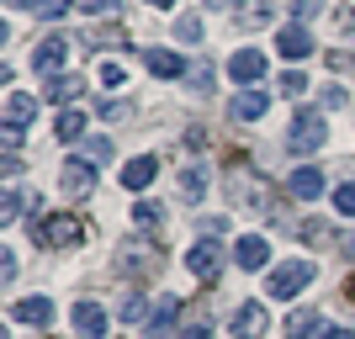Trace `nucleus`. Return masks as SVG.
<instances>
[{
    "label": "nucleus",
    "instance_id": "nucleus-4",
    "mask_svg": "<svg viewBox=\"0 0 355 339\" xmlns=\"http://www.w3.org/2000/svg\"><path fill=\"white\" fill-rule=\"evenodd\" d=\"M64 59H69V37H64V32L37 37V48H32V69H37V74H48V80L69 74V69H64Z\"/></svg>",
    "mask_w": 355,
    "mask_h": 339
},
{
    "label": "nucleus",
    "instance_id": "nucleus-20",
    "mask_svg": "<svg viewBox=\"0 0 355 339\" xmlns=\"http://www.w3.org/2000/svg\"><path fill=\"white\" fill-rule=\"evenodd\" d=\"M266 106H270V96H266V90H239V96H234V117L239 122H260V117H266Z\"/></svg>",
    "mask_w": 355,
    "mask_h": 339
},
{
    "label": "nucleus",
    "instance_id": "nucleus-27",
    "mask_svg": "<svg viewBox=\"0 0 355 339\" xmlns=\"http://www.w3.org/2000/svg\"><path fill=\"white\" fill-rule=\"evenodd\" d=\"M159 218H164L159 202H138L133 207V223H138V228H159Z\"/></svg>",
    "mask_w": 355,
    "mask_h": 339
},
{
    "label": "nucleus",
    "instance_id": "nucleus-22",
    "mask_svg": "<svg viewBox=\"0 0 355 339\" xmlns=\"http://www.w3.org/2000/svg\"><path fill=\"white\" fill-rule=\"evenodd\" d=\"M53 133H59V144H80V138H85V117H80L74 106H64L59 122H53Z\"/></svg>",
    "mask_w": 355,
    "mask_h": 339
},
{
    "label": "nucleus",
    "instance_id": "nucleus-9",
    "mask_svg": "<svg viewBox=\"0 0 355 339\" xmlns=\"http://www.w3.org/2000/svg\"><path fill=\"white\" fill-rule=\"evenodd\" d=\"M276 53H282V59H308V53H313V32L308 27H302V21H286V27L282 32H276Z\"/></svg>",
    "mask_w": 355,
    "mask_h": 339
},
{
    "label": "nucleus",
    "instance_id": "nucleus-28",
    "mask_svg": "<svg viewBox=\"0 0 355 339\" xmlns=\"http://www.w3.org/2000/svg\"><path fill=\"white\" fill-rule=\"evenodd\" d=\"M101 85L106 90H122V85H128V69H122L117 59H101Z\"/></svg>",
    "mask_w": 355,
    "mask_h": 339
},
{
    "label": "nucleus",
    "instance_id": "nucleus-14",
    "mask_svg": "<svg viewBox=\"0 0 355 339\" xmlns=\"http://www.w3.org/2000/svg\"><path fill=\"white\" fill-rule=\"evenodd\" d=\"M180 324V297H159L154 313H148V339H170Z\"/></svg>",
    "mask_w": 355,
    "mask_h": 339
},
{
    "label": "nucleus",
    "instance_id": "nucleus-42",
    "mask_svg": "<svg viewBox=\"0 0 355 339\" xmlns=\"http://www.w3.org/2000/svg\"><path fill=\"white\" fill-rule=\"evenodd\" d=\"M350 302H355V281H350Z\"/></svg>",
    "mask_w": 355,
    "mask_h": 339
},
{
    "label": "nucleus",
    "instance_id": "nucleus-39",
    "mask_svg": "<svg viewBox=\"0 0 355 339\" xmlns=\"http://www.w3.org/2000/svg\"><path fill=\"white\" fill-rule=\"evenodd\" d=\"M0 276H6V286L16 281V250H0Z\"/></svg>",
    "mask_w": 355,
    "mask_h": 339
},
{
    "label": "nucleus",
    "instance_id": "nucleus-40",
    "mask_svg": "<svg viewBox=\"0 0 355 339\" xmlns=\"http://www.w3.org/2000/svg\"><path fill=\"white\" fill-rule=\"evenodd\" d=\"M324 339H355L350 329H324Z\"/></svg>",
    "mask_w": 355,
    "mask_h": 339
},
{
    "label": "nucleus",
    "instance_id": "nucleus-3",
    "mask_svg": "<svg viewBox=\"0 0 355 339\" xmlns=\"http://www.w3.org/2000/svg\"><path fill=\"white\" fill-rule=\"evenodd\" d=\"M324 138H329V128H324L318 112H297V117H292V133H286V148H292V154H318Z\"/></svg>",
    "mask_w": 355,
    "mask_h": 339
},
{
    "label": "nucleus",
    "instance_id": "nucleus-16",
    "mask_svg": "<svg viewBox=\"0 0 355 339\" xmlns=\"http://www.w3.org/2000/svg\"><path fill=\"white\" fill-rule=\"evenodd\" d=\"M234 260H239V270H266V260H270V244L260 234H244L234 244Z\"/></svg>",
    "mask_w": 355,
    "mask_h": 339
},
{
    "label": "nucleus",
    "instance_id": "nucleus-7",
    "mask_svg": "<svg viewBox=\"0 0 355 339\" xmlns=\"http://www.w3.org/2000/svg\"><path fill=\"white\" fill-rule=\"evenodd\" d=\"M37 238H43L48 250H74V244H80V223H74L69 212H48V218L37 223Z\"/></svg>",
    "mask_w": 355,
    "mask_h": 339
},
{
    "label": "nucleus",
    "instance_id": "nucleus-8",
    "mask_svg": "<svg viewBox=\"0 0 355 339\" xmlns=\"http://www.w3.org/2000/svg\"><path fill=\"white\" fill-rule=\"evenodd\" d=\"M59 191L69 196V202L90 196V191H96V164H90V159H64V170H59Z\"/></svg>",
    "mask_w": 355,
    "mask_h": 339
},
{
    "label": "nucleus",
    "instance_id": "nucleus-18",
    "mask_svg": "<svg viewBox=\"0 0 355 339\" xmlns=\"http://www.w3.org/2000/svg\"><path fill=\"white\" fill-rule=\"evenodd\" d=\"M32 117H37V101H32V96H21V90H11V96H6V128L27 133Z\"/></svg>",
    "mask_w": 355,
    "mask_h": 339
},
{
    "label": "nucleus",
    "instance_id": "nucleus-43",
    "mask_svg": "<svg viewBox=\"0 0 355 339\" xmlns=\"http://www.w3.org/2000/svg\"><path fill=\"white\" fill-rule=\"evenodd\" d=\"M218 6H223V0H218Z\"/></svg>",
    "mask_w": 355,
    "mask_h": 339
},
{
    "label": "nucleus",
    "instance_id": "nucleus-25",
    "mask_svg": "<svg viewBox=\"0 0 355 339\" xmlns=\"http://www.w3.org/2000/svg\"><path fill=\"white\" fill-rule=\"evenodd\" d=\"M74 96H80V80H74V74H59V80H48V101H59V112L74 101Z\"/></svg>",
    "mask_w": 355,
    "mask_h": 339
},
{
    "label": "nucleus",
    "instance_id": "nucleus-41",
    "mask_svg": "<svg viewBox=\"0 0 355 339\" xmlns=\"http://www.w3.org/2000/svg\"><path fill=\"white\" fill-rule=\"evenodd\" d=\"M148 6H154V11H170V6H175V0H148Z\"/></svg>",
    "mask_w": 355,
    "mask_h": 339
},
{
    "label": "nucleus",
    "instance_id": "nucleus-12",
    "mask_svg": "<svg viewBox=\"0 0 355 339\" xmlns=\"http://www.w3.org/2000/svg\"><path fill=\"white\" fill-rule=\"evenodd\" d=\"M69 318H74V329H80V339H106V308H101V302H90V297H85V302H74Z\"/></svg>",
    "mask_w": 355,
    "mask_h": 339
},
{
    "label": "nucleus",
    "instance_id": "nucleus-2",
    "mask_svg": "<svg viewBox=\"0 0 355 339\" xmlns=\"http://www.w3.org/2000/svg\"><path fill=\"white\" fill-rule=\"evenodd\" d=\"M313 276H318V266H313V260H286V266H276V270L266 276V292L276 297V302H286V297H297Z\"/></svg>",
    "mask_w": 355,
    "mask_h": 339
},
{
    "label": "nucleus",
    "instance_id": "nucleus-38",
    "mask_svg": "<svg viewBox=\"0 0 355 339\" xmlns=\"http://www.w3.org/2000/svg\"><path fill=\"white\" fill-rule=\"evenodd\" d=\"M122 318H144V297H138V292H128V302H122Z\"/></svg>",
    "mask_w": 355,
    "mask_h": 339
},
{
    "label": "nucleus",
    "instance_id": "nucleus-32",
    "mask_svg": "<svg viewBox=\"0 0 355 339\" xmlns=\"http://www.w3.org/2000/svg\"><path fill=\"white\" fill-rule=\"evenodd\" d=\"M175 339H212V329H207V318H186Z\"/></svg>",
    "mask_w": 355,
    "mask_h": 339
},
{
    "label": "nucleus",
    "instance_id": "nucleus-21",
    "mask_svg": "<svg viewBox=\"0 0 355 339\" xmlns=\"http://www.w3.org/2000/svg\"><path fill=\"white\" fill-rule=\"evenodd\" d=\"M292 196H302V202H318V196H324V170H313V164L292 170Z\"/></svg>",
    "mask_w": 355,
    "mask_h": 339
},
{
    "label": "nucleus",
    "instance_id": "nucleus-10",
    "mask_svg": "<svg viewBox=\"0 0 355 339\" xmlns=\"http://www.w3.org/2000/svg\"><path fill=\"white\" fill-rule=\"evenodd\" d=\"M266 329H270L266 302H244V308L234 313V339H266Z\"/></svg>",
    "mask_w": 355,
    "mask_h": 339
},
{
    "label": "nucleus",
    "instance_id": "nucleus-24",
    "mask_svg": "<svg viewBox=\"0 0 355 339\" xmlns=\"http://www.w3.org/2000/svg\"><path fill=\"white\" fill-rule=\"evenodd\" d=\"M180 196H186V202H202V196H207V170H202V164H186V170H180Z\"/></svg>",
    "mask_w": 355,
    "mask_h": 339
},
{
    "label": "nucleus",
    "instance_id": "nucleus-17",
    "mask_svg": "<svg viewBox=\"0 0 355 339\" xmlns=\"http://www.w3.org/2000/svg\"><path fill=\"white\" fill-rule=\"evenodd\" d=\"M144 64H148V74H159V80H180V74H186V59L170 53V48H144Z\"/></svg>",
    "mask_w": 355,
    "mask_h": 339
},
{
    "label": "nucleus",
    "instance_id": "nucleus-29",
    "mask_svg": "<svg viewBox=\"0 0 355 339\" xmlns=\"http://www.w3.org/2000/svg\"><path fill=\"white\" fill-rule=\"evenodd\" d=\"M276 85H282V96H292V101H297V96L308 90V74H302V69H286L282 80H276Z\"/></svg>",
    "mask_w": 355,
    "mask_h": 339
},
{
    "label": "nucleus",
    "instance_id": "nucleus-33",
    "mask_svg": "<svg viewBox=\"0 0 355 339\" xmlns=\"http://www.w3.org/2000/svg\"><path fill=\"white\" fill-rule=\"evenodd\" d=\"M334 207H340L345 218H355V180H345L340 191H334Z\"/></svg>",
    "mask_w": 355,
    "mask_h": 339
},
{
    "label": "nucleus",
    "instance_id": "nucleus-26",
    "mask_svg": "<svg viewBox=\"0 0 355 339\" xmlns=\"http://www.w3.org/2000/svg\"><path fill=\"white\" fill-rule=\"evenodd\" d=\"M186 80H191V90H196V96H212V64H207V59L186 64Z\"/></svg>",
    "mask_w": 355,
    "mask_h": 339
},
{
    "label": "nucleus",
    "instance_id": "nucleus-34",
    "mask_svg": "<svg viewBox=\"0 0 355 339\" xmlns=\"http://www.w3.org/2000/svg\"><path fill=\"white\" fill-rule=\"evenodd\" d=\"M85 159L90 164H96V159L106 164V159H112V138H90V144H85Z\"/></svg>",
    "mask_w": 355,
    "mask_h": 339
},
{
    "label": "nucleus",
    "instance_id": "nucleus-1",
    "mask_svg": "<svg viewBox=\"0 0 355 339\" xmlns=\"http://www.w3.org/2000/svg\"><path fill=\"white\" fill-rule=\"evenodd\" d=\"M228 207H234V212H250V218H270L276 186H270L254 164H234V170H228Z\"/></svg>",
    "mask_w": 355,
    "mask_h": 339
},
{
    "label": "nucleus",
    "instance_id": "nucleus-31",
    "mask_svg": "<svg viewBox=\"0 0 355 339\" xmlns=\"http://www.w3.org/2000/svg\"><path fill=\"white\" fill-rule=\"evenodd\" d=\"M175 37H180V43H202V16H180Z\"/></svg>",
    "mask_w": 355,
    "mask_h": 339
},
{
    "label": "nucleus",
    "instance_id": "nucleus-35",
    "mask_svg": "<svg viewBox=\"0 0 355 339\" xmlns=\"http://www.w3.org/2000/svg\"><path fill=\"white\" fill-rule=\"evenodd\" d=\"M324 11V0H292V16L297 21H308V16H318Z\"/></svg>",
    "mask_w": 355,
    "mask_h": 339
},
{
    "label": "nucleus",
    "instance_id": "nucleus-15",
    "mask_svg": "<svg viewBox=\"0 0 355 339\" xmlns=\"http://www.w3.org/2000/svg\"><path fill=\"white\" fill-rule=\"evenodd\" d=\"M228 74H234L239 85H254V80L266 74V53H260V48H239L234 59H228Z\"/></svg>",
    "mask_w": 355,
    "mask_h": 339
},
{
    "label": "nucleus",
    "instance_id": "nucleus-19",
    "mask_svg": "<svg viewBox=\"0 0 355 339\" xmlns=\"http://www.w3.org/2000/svg\"><path fill=\"white\" fill-rule=\"evenodd\" d=\"M154 175H159V159H154V154H138V159H128V170H122V186H128V191H144Z\"/></svg>",
    "mask_w": 355,
    "mask_h": 339
},
{
    "label": "nucleus",
    "instance_id": "nucleus-23",
    "mask_svg": "<svg viewBox=\"0 0 355 339\" xmlns=\"http://www.w3.org/2000/svg\"><path fill=\"white\" fill-rule=\"evenodd\" d=\"M318 329H324V318L313 308H297L292 318H286V339H308V334H318Z\"/></svg>",
    "mask_w": 355,
    "mask_h": 339
},
{
    "label": "nucleus",
    "instance_id": "nucleus-5",
    "mask_svg": "<svg viewBox=\"0 0 355 339\" xmlns=\"http://www.w3.org/2000/svg\"><path fill=\"white\" fill-rule=\"evenodd\" d=\"M117 270L122 276H154V270H159V250L144 244V238H128L117 250Z\"/></svg>",
    "mask_w": 355,
    "mask_h": 339
},
{
    "label": "nucleus",
    "instance_id": "nucleus-36",
    "mask_svg": "<svg viewBox=\"0 0 355 339\" xmlns=\"http://www.w3.org/2000/svg\"><path fill=\"white\" fill-rule=\"evenodd\" d=\"M69 6H74V0H37V16H48V21H53V16H64Z\"/></svg>",
    "mask_w": 355,
    "mask_h": 339
},
{
    "label": "nucleus",
    "instance_id": "nucleus-13",
    "mask_svg": "<svg viewBox=\"0 0 355 339\" xmlns=\"http://www.w3.org/2000/svg\"><path fill=\"white\" fill-rule=\"evenodd\" d=\"M270 16H276V0H234V27H239V32L266 27Z\"/></svg>",
    "mask_w": 355,
    "mask_h": 339
},
{
    "label": "nucleus",
    "instance_id": "nucleus-30",
    "mask_svg": "<svg viewBox=\"0 0 355 339\" xmlns=\"http://www.w3.org/2000/svg\"><path fill=\"white\" fill-rule=\"evenodd\" d=\"M21 207H32V196H21L11 186V191H6V212H0V223H16V218H21Z\"/></svg>",
    "mask_w": 355,
    "mask_h": 339
},
{
    "label": "nucleus",
    "instance_id": "nucleus-11",
    "mask_svg": "<svg viewBox=\"0 0 355 339\" xmlns=\"http://www.w3.org/2000/svg\"><path fill=\"white\" fill-rule=\"evenodd\" d=\"M11 318H16V324H32V329L53 324V297H16Z\"/></svg>",
    "mask_w": 355,
    "mask_h": 339
},
{
    "label": "nucleus",
    "instance_id": "nucleus-6",
    "mask_svg": "<svg viewBox=\"0 0 355 339\" xmlns=\"http://www.w3.org/2000/svg\"><path fill=\"white\" fill-rule=\"evenodd\" d=\"M186 270H191L196 281H212V276L223 270V244H218L212 234H207V238H196L191 250H186Z\"/></svg>",
    "mask_w": 355,
    "mask_h": 339
},
{
    "label": "nucleus",
    "instance_id": "nucleus-37",
    "mask_svg": "<svg viewBox=\"0 0 355 339\" xmlns=\"http://www.w3.org/2000/svg\"><path fill=\"white\" fill-rule=\"evenodd\" d=\"M90 16H117V0H80Z\"/></svg>",
    "mask_w": 355,
    "mask_h": 339
}]
</instances>
